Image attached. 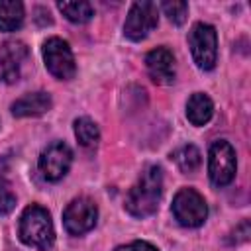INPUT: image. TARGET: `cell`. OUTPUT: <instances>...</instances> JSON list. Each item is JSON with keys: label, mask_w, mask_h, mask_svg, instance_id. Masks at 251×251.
Wrapping results in <instances>:
<instances>
[{"label": "cell", "mask_w": 251, "mask_h": 251, "mask_svg": "<svg viewBox=\"0 0 251 251\" xmlns=\"http://www.w3.org/2000/svg\"><path fill=\"white\" fill-rule=\"evenodd\" d=\"M163 192V171L157 165H149L139 175L137 182L126 196V210L133 218H147L157 212Z\"/></svg>", "instance_id": "obj_1"}, {"label": "cell", "mask_w": 251, "mask_h": 251, "mask_svg": "<svg viewBox=\"0 0 251 251\" xmlns=\"http://www.w3.org/2000/svg\"><path fill=\"white\" fill-rule=\"evenodd\" d=\"M18 233L25 245L41 249V251L51 249V245L55 241V229H53L51 216L45 208H41L37 204H31L24 210V214L20 218Z\"/></svg>", "instance_id": "obj_2"}, {"label": "cell", "mask_w": 251, "mask_h": 251, "mask_svg": "<svg viewBox=\"0 0 251 251\" xmlns=\"http://www.w3.org/2000/svg\"><path fill=\"white\" fill-rule=\"evenodd\" d=\"M188 45H190L192 59H194L198 69L212 71L216 67L218 35H216V29L210 24H204V22L194 24L190 33H188Z\"/></svg>", "instance_id": "obj_3"}, {"label": "cell", "mask_w": 251, "mask_h": 251, "mask_svg": "<svg viewBox=\"0 0 251 251\" xmlns=\"http://www.w3.org/2000/svg\"><path fill=\"white\" fill-rule=\"evenodd\" d=\"M173 216L184 227H198L208 218L206 200L194 188H180L173 198Z\"/></svg>", "instance_id": "obj_4"}, {"label": "cell", "mask_w": 251, "mask_h": 251, "mask_svg": "<svg viewBox=\"0 0 251 251\" xmlns=\"http://www.w3.org/2000/svg\"><path fill=\"white\" fill-rule=\"evenodd\" d=\"M43 61L47 71L61 80H69L76 73L73 51L69 43L63 41L61 37H51L43 43Z\"/></svg>", "instance_id": "obj_5"}, {"label": "cell", "mask_w": 251, "mask_h": 251, "mask_svg": "<svg viewBox=\"0 0 251 251\" xmlns=\"http://www.w3.org/2000/svg\"><path fill=\"white\" fill-rule=\"evenodd\" d=\"M157 24L159 10L153 2H133L124 24V33L131 41H141L157 27Z\"/></svg>", "instance_id": "obj_6"}, {"label": "cell", "mask_w": 251, "mask_h": 251, "mask_svg": "<svg viewBox=\"0 0 251 251\" xmlns=\"http://www.w3.org/2000/svg\"><path fill=\"white\" fill-rule=\"evenodd\" d=\"M235 151L227 141H216L210 147V159H208V175L210 180L216 186H226L235 176Z\"/></svg>", "instance_id": "obj_7"}, {"label": "cell", "mask_w": 251, "mask_h": 251, "mask_svg": "<svg viewBox=\"0 0 251 251\" xmlns=\"http://www.w3.org/2000/svg\"><path fill=\"white\" fill-rule=\"evenodd\" d=\"M98 208L90 198H75L63 212V224L65 229L71 235H82L90 231L96 224Z\"/></svg>", "instance_id": "obj_8"}, {"label": "cell", "mask_w": 251, "mask_h": 251, "mask_svg": "<svg viewBox=\"0 0 251 251\" xmlns=\"http://www.w3.org/2000/svg\"><path fill=\"white\" fill-rule=\"evenodd\" d=\"M71 163H73L71 147L63 141H55V143L47 145V149H43V153L39 157V171L47 180L57 182L67 175Z\"/></svg>", "instance_id": "obj_9"}, {"label": "cell", "mask_w": 251, "mask_h": 251, "mask_svg": "<svg viewBox=\"0 0 251 251\" xmlns=\"http://www.w3.org/2000/svg\"><path fill=\"white\" fill-rule=\"evenodd\" d=\"M27 57V47L22 41H6L0 45V82H16L22 65Z\"/></svg>", "instance_id": "obj_10"}, {"label": "cell", "mask_w": 251, "mask_h": 251, "mask_svg": "<svg viewBox=\"0 0 251 251\" xmlns=\"http://www.w3.org/2000/svg\"><path fill=\"white\" fill-rule=\"evenodd\" d=\"M145 67L153 82L173 84L175 82V55L167 47H157L147 53Z\"/></svg>", "instance_id": "obj_11"}, {"label": "cell", "mask_w": 251, "mask_h": 251, "mask_svg": "<svg viewBox=\"0 0 251 251\" xmlns=\"http://www.w3.org/2000/svg\"><path fill=\"white\" fill-rule=\"evenodd\" d=\"M53 100L47 92H29L24 94L22 98H18L12 104V114L16 118H29V116H41L47 110H51Z\"/></svg>", "instance_id": "obj_12"}, {"label": "cell", "mask_w": 251, "mask_h": 251, "mask_svg": "<svg viewBox=\"0 0 251 251\" xmlns=\"http://www.w3.org/2000/svg\"><path fill=\"white\" fill-rule=\"evenodd\" d=\"M214 114V104L204 92H194L186 102V118L192 126H206Z\"/></svg>", "instance_id": "obj_13"}, {"label": "cell", "mask_w": 251, "mask_h": 251, "mask_svg": "<svg viewBox=\"0 0 251 251\" xmlns=\"http://www.w3.org/2000/svg\"><path fill=\"white\" fill-rule=\"evenodd\" d=\"M24 24V4L16 0H0V31H16Z\"/></svg>", "instance_id": "obj_14"}, {"label": "cell", "mask_w": 251, "mask_h": 251, "mask_svg": "<svg viewBox=\"0 0 251 251\" xmlns=\"http://www.w3.org/2000/svg\"><path fill=\"white\" fill-rule=\"evenodd\" d=\"M171 159L176 163V167L182 171V173H194L200 163H202V157H200V151L194 147V145H182L178 147L176 151H173Z\"/></svg>", "instance_id": "obj_15"}, {"label": "cell", "mask_w": 251, "mask_h": 251, "mask_svg": "<svg viewBox=\"0 0 251 251\" xmlns=\"http://www.w3.org/2000/svg\"><path fill=\"white\" fill-rule=\"evenodd\" d=\"M57 8L73 24H86L94 16V10L88 2H59Z\"/></svg>", "instance_id": "obj_16"}, {"label": "cell", "mask_w": 251, "mask_h": 251, "mask_svg": "<svg viewBox=\"0 0 251 251\" xmlns=\"http://www.w3.org/2000/svg\"><path fill=\"white\" fill-rule=\"evenodd\" d=\"M75 137L82 147H94L100 139L98 126L90 118H78L75 120Z\"/></svg>", "instance_id": "obj_17"}, {"label": "cell", "mask_w": 251, "mask_h": 251, "mask_svg": "<svg viewBox=\"0 0 251 251\" xmlns=\"http://www.w3.org/2000/svg\"><path fill=\"white\" fill-rule=\"evenodd\" d=\"M161 10L167 14V18L173 22V24H176V25H180V24H184V20H186V16H188V4L186 2H176V0H173V2H163L161 4Z\"/></svg>", "instance_id": "obj_18"}, {"label": "cell", "mask_w": 251, "mask_h": 251, "mask_svg": "<svg viewBox=\"0 0 251 251\" xmlns=\"http://www.w3.org/2000/svg\"><path fill=\"white\" fill-rule=\"evenodd\" d=\"M16 208V194L12 192L10 184L0 180V216H8Z\"/></svg>", "instance_id": "obj_19"}, {"label": "cell", "mask_w": 251, "mask_h": 251, "mask_svg": "<svg viewBox=\"0 0 251 251\" xmlns=\"http://www.w3.org/2000/svg\"><path fill=\"white\" fill-rule=\"evenodd\" d=\"M249 235H251V227H249V222L247 220H243L235 229H233V233H231V243H245L247 239H249Z\"/></svg>", "instance_id": "obj_20"}, {"label": "cell", "mask_w": 251, "mask_h": 251, "mask_svg": "<svg viewBox=\"0 0 251 251\" xmlns=\"http://www.w3.org/2000/svg\"><path fill=\"white\" fill-rule=\"evenodd\" d=\"M116 251H159L155 245L147 243V241H131L127 245H120L116 247Z\"/></svg>", "instance_id": "obj_21"}]
</instances>
